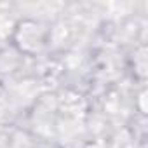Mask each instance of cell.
<instances>
[{"label": "cell", "instance_id": "obj_1", "mask_svg": "<svg viewBox=\"0 0 148 148\" xmlns=\"http://www.w3.org/2000/svg\"><path fill=\"white\" fill-rule=\"evenodd\" d=\"M12 42L19 54H37L45 47V30L33 19H23L14 28Z\"/></svg>", "mask_w": 148, "mask_h": 148}]
</instances>
